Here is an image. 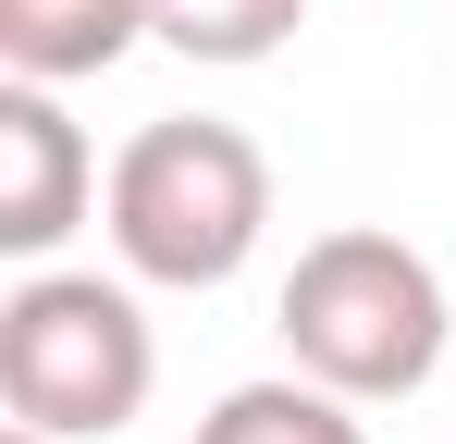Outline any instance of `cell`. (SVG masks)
<instances>
[{"mask_svg": "<svg viewBox=\"0 0 456 444\" xmlns=\"http://www.w3.org/2000/svg\"><path fill=\"white\" fill-rule=\"evenodd\" d=\"M198 444H370V432H358V395H333L308 370H272V382H234L198 420Z\"/></svg>", "mask_w": 456, "mask_h": 444, "instance_id": "obj_6", "label": "cell"}, {"mask_svg": "<svg viewBox=\"0 0 456 444\" xmlns=\"http://www.w3.org/2000/svg\"><path fill=\"white\" fill-rule=\"evenodd\" d=\"M149 37V0H0V74L12 86H86Z\"/></svg>", "mask_w": 456, "mask_h": 444, "instance_id": "obj_5", "label": "cell"}, {"mask_svg": "<svg viewBox=\"0 0 456 444\" xmlns=\"http://www.w3.org/2000/svg\"><path fill=\"white\" fill-rule=\"evenodd\" d=\"M160 382L149 308L111 272H25L0 296V407L50 444H111Z\"/></svg>", "mask_w": 456, "mask_h": 444, "instance_id": "obj_3", "label": "cell"}, {"mask_svg": "<svg viewBox=\"0 0 456 444\" xmlns=\"http://www.w3.org/2000/svg\"><path fill=\"white\" fill-rule=\"evenodd\" d=\"M284 358L308 382H333V395H419L432 370H444V272L407 247V234H382V222H333V234H308L297 272H284Z\"/></svg>", "mask_w": 456, "mask_h": 444, "instance_id": "obj_2", "label": "cell"}, {"mask_svg": "<svg viewBox=\"0 0 456 444\" xmlns=\"http://www.w3.org/2000/svg\"><path fill=\"white\" fill-rule=\"evenodd\" d=\"M0 444H50V432H25V420H12V432H0Z\"/></svg>", "mask_w": 456, "mask_h": 444, "instance_id": "obj_8", "label": "cell"}, {"mask_svg": "<svg viewBox=\"0 0 456 444\" xmlns=\"http://www.w3.org/2000/svg\"><path fill=\"white\" fill-rule=\"evenodd\" d=\"M99 185H111V173L86 160L62 86H0V247H12V259H50L86 222Z\"/></svg>", "mask_w": 456, "mask_h": 444, "instance_id": "obj_4", "label": "cell"}, {"mask_svg": "<svg viewBox=\"0 0 456 444\" xmlns=\"http://www.w3.org/2000/svg\"><path fill=\"white\" fill-rule=\"evenodd\" d=\"M308 25V0H149V37L185 50V62H272L284 37Z\"/></svg>", "mask_w": 456, "mask_h": 444, "instance_id": "obj_7", "label": "cell"}, {"mask_svg": "<svg viewBox=\"0 0 456 444\" xmlns=\"http://www.w3.org/2000/svg\"><path fill=\"white\" fill-rule=\"evenodd\" d=\"M99 222H111V259L136 284L210 296L259 259L272 234V160L247 124H210V111H173L149 136H124L111 185H99Z\"/></svg>", "mask_w": 456, "mask_h": 444, "instance_id": "obj_1", "label": "cell"}]
</instances>
